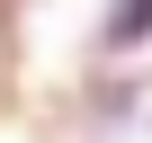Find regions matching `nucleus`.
Returning a JSON list of instances; mask_svg holds the SVG:
<instances>
[{
    "mask_svg": "<svg viewBox=\"0 0 152 143\" xmlns=\"http://www.w3.org/2000/svg\"><path fill=\"white\" fill-rule=\"evenodd\" d=\"M152 36V0H116V18H107V45H134Z\"/></svg>",
    "mask_w": 152,
    "mask_h": 143,
    "instance_id": "1",
    "label": "nucleus"
}]
</instances>
